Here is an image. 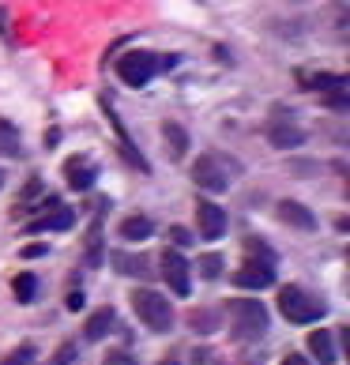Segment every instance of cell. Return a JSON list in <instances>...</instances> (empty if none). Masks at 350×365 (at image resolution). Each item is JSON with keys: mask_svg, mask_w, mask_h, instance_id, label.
Listing matches in <instances>:
<instances>
[{"mask_svg": "<svg viewBox=\"0 0 350 365\" xmlns=\"http://www.w3.org/2000/svg\"><path fill=\"white\" fill-rule=\"evenodd\" d=\"M128 302H132V313L140 317V324H147L151 331H170L173 328V305H170V297L166 294H158L151 287H136L128 294Z\"/></svg>", "mask_w": 350, "mask_h": 365, "instance_id": "1", "label": "cell"}, {"mask_svg": "<svg viewBox=\"0 0 350 365\" xmlns=\"http://www.w3.org/2000/svg\"><path fill=\"white\" fill-rule=\"evenodd\" d=\"M279 313L290 324H313L328 313V302L305 287H282L279 290Z\"/></svg>", "mask_w": 350, "mask_h": 365, "instance_id": "2", "label": "cell"}, {"mask_svg": "<svg viewBox=\"0 0 350 365\" xmlns=\"http://www.w3.org/2000/svg\"><path fill=\"white\" fill-rule=\"evenodd\" d=\"M230 331H234V339L241 343H252V339H260V335L267 331V309L257 302V297H234L230 305Z\"/></svg>", "mask_w": 350, "mask_h": 365, "instance_id": "3", "label": "cell"}, {"mask_svg": "<svg viewBox=\"0 0 350 365\" xmlns=\"http://www.w3.org/2000/svg\"><path fill=\"white\" fill-rule=\"evenodd\" d=\"M237 173V162L222 158V155H200L192 162V181L200 188H207V192H226Z\"/></svg>", "mask_w": 350, "mask_h": 365, "instance_id": "4", "label": "cell"}, {"mask_svg": "<svg viewBox=\"0 0 350 365\" xmlns=\"http://www.w3.org/2000/svg\"><path fill=\"white\" fill-rule=\"evenodd\" d=\"M158 68H163V61H158L155 53H147V49H132V53H125V57L117 61V76L125 79L128 87L151 83Z\"/></svg>", "mask_w": 350, "mask_h": 365, "instance_id": "5", "label": "cell"}, {"mask_svg": "<svg viewBox=\"0 0 350 365\" xmlns=\"http://www.w3.org/2000/svg\"><path fill=\"white\" fill-rule=\"evenodd\" d=\"M158 264H163V279L170 282V290L177 294V297H188L192 294V279H188V260L177 252V249H170L166 245V252L158 256Z\"/></svg>", "mask_w": 350, "mask_h": 365, "instance_id": "6", "label": "cell"}, {"mask_svg": "<svg viewBox=\"0 0 350 365\" xmlns=\"http://www.w3.org/2000/svg\"><path fill=\"white\" fill-rule=\"evenodd\" d=\"M267 140H272V147H279V151H294V147L305 143V132L282 110H275V117L267 120Z\"/></svg>", "mask_w": 350, "mask_h": 365, "instance_id": "7", "label": "cell"}, {"mask_svg": "<svg viewBox=\"0 0 350 365\" xmlns=\"http://www.w3.org/2000/svg\"><path fill=\"white\" fill-rule=\"evenodd\" d=\"M196 230L204 241H219L226 234V211L219 204H211V200H200L196 204Z\"/></svg>", "mask_w": 350, "mask_h": 365, "instance_id": "8", "label": "cell"}, {"mask_svg": "<svg viewBox=\"0 0 350 365\" xmlns=\"http://www.w3.org/2000/svg\"><path fill=\"white\" fill-rule=\"evenodd\" d=\"M275 215H279L282 226L302 230V234H313V230H316V215L309 211L305 204H298V200H279V204H275Z\"/></svg>", "mask_w": 350, "mask_h": 365, "instance_id": "9", "label": "cell"}, {"mask_svg": "<svg viewBox=\"0 0 350 365\" xmlns=\"http://www.w3.org/2000/svg\"><path fill=\"white\" fill-rule=\"evenodd\" d=\"M64 181H68V188H76V192H87V188L98 181V166L83 155H72L64 162Z\"/></svg>", "mask_w": 350, "mask_h": 365, "instance_id": "10", "label": "cell"}, {"mask_svg": "<svg viewBox=\"0 0 350 365\" xmlns=\"http://www.w3.org/2000/svg\"><path fill=\"white\" fill-rule=\"evenodd\" d=\"M230 279H234V287H241V290H264V287H272V282H275V267L245 260V267H237Z\"/></svg>", "mask_w": 350, "mask_h": 365, "instance_id": "11", "label": "cell"}, {"mask_svg": "<svg viewBox=\"0 0 350 365\" xmlns=\"http://www.w3.org/2000/svg\"><path fill=\"white\" fill-rule=\"evenodd\" d=\"M72 222H76L72 207H64L61 200H57L53 207H46V215H42V219H38V222H31L26 230H31V234H46V230H68Z\"/></svg>", "mask_w": 350, "mask_h": 365, "instance_id": "12", "label": "cell"}, {"mask_svg": "<svg viewBox=\"0 0 350 365\" xmlns=\"http://www.w3.org/2000/svg\"><path fill=\"white\" fill-rule=\"evenodd\" d=\"M105 117H110V125H113V132H117V143H120V155H125V162H128V166H136L140 173H147V170H151V166H147V158L136 151V147H132L128 132L120 128V120H117V113L110 110V106H105Z\"/></svg>", "mask_w": 350, "mask_h": 365, "instance_id": "13", "label": "cell"}, {"mask_svg": "<svg viewBox=\"0 0 350 365\" xmlns=\"http://www.w3.org/2000/svg\"><path fill=\"white\" fill-rule=\"evenodd\" d=\"M305 346H309V354H313L320 365H335V339H331V331H324V328H316V331H309V339H305Z\"/></svg>", "mask_w": 350, "mask_h": 365, "instance_id": "14", "label": "cell"}, {"mask_svg": "<svg viewBox=\"0 0 350 365\" xmlns=\"http://www.w3.org/2000/svg\"><path fill=\"white\" fill-rule=\"evenodd\" d=\"M113 324H117V313L110 305H102V309H94V313L87 317V328H83V335L91 343H98V339H105V335L113 331Z\"/></svg>", "mask_w": 350, "mask_h": 365, "instance_id": "15", "label": "cell"}, {"mask_svg": "<svg viewBox=\"0 0 350 365\" xmlns=\"http://www.w3.org/2000/svg\"><path fill=\"white\" fill-rule=\"evenodd\" d=\"M305 91H320V94H346V76H331V72H316V76H302Z\"/></svg>", "mask_w": 350, "mask_h": 365, "instance_id": "16", "label": "cell"}, {"mask_svg": "<svg viewBox=\"0 0 350 365\" xmlns=\"http://www.w3.org/2000/svg\"><path fill=\"white\" fill-rule=\"evenodd\" d=\"M163 140H166V155L173 162H181L188 155V132L177 125V120H166V125H163Z\"/></svg>", "mask_w": 350, "mask_h": 365, "instance_id": "17", "label": "cell"}, {"mask_svg": "<svg viewBox=\"0 0 350 365\" xmlns=\"http://www.w3.org/2000/svg\"><path fill=\"white\" fill-rule=\"evenodd\" d=\"M117 234L125 237V241H147V237L155 234V222L147 219V215H128V219L117 226Z\"/></svg>", "mask_w": 350, "mask_h": 365, "instance_id": "18", "label": "cell"}, {"mask_svg": "<svg viewBox=\"0 0 350 365\" xmlns=\"http://www.w3.org/2000/svg\"><path fill=\"white\" fill-rule=\"evenodd\" d=\"M113 267L120 275H140V279H151V260H143V256H132V252H113L110 256Z\"/></svg>", "mask_w": 350, "mask_h": 365, "instance_id": "19", "label": "cell"}, {"mask_svg": "<svg viewBox=\"0 0 350 365\" xmlns=\"http://www.w3.org/2000/svg\"><path fill=\"white\" fill-rule=\"evenodd\" d=\"M23 155V136L11 120L0 117V158H19Z\"/></svg>", "mask_w": 350, "mask_h": 365, "instance_id": "20", "label": "cell"}, {"mask_svg": "<svg viewBox=\"0 0 350 365\" xmlns=\"http://www.w3.org/2000/svg\"><path fill=\"white\" fill-rule=\"evenodd\" d=\"M245 256H249V260H257V264H267V267L279 264V256L272 252V245L260 241V237H245Z\"/></svg>", "mask_w": 350, "mask_h": 365, "instance_id": "21", "label": "cell"}, {"mask_svg": "<svg viewBox=\"0 0 350 365\" xmlns=\"http://www.w3.org/2000/svg\"><path fill=\"white\" fill-rule=\"evenodd\" d=\"M11 294H16V302H34V294H38V279L31 272H19L16 279H11Z\"/></svg>", "mask_w": 350, "mask_h": 365, "instance_id": "22", "label": "cell"}, {"mask_svg": "<svg viewBox=\"0 0 350 365\" xmlns=\"http://www.w3.org/2000/svg\"><path fill=\"white\" fill-rule=\"evenodd\" d=\"M102 260H105V252H102V222L94 219L91 222V234H87V264L98 267Z\"/></svg>", "mask_w": 350, "mask_h": 365, "instance_id": "23", "label": "cell"}, {"mask_svg": "<svg viewBox=\"0 0 350 365\" xmlns=\"http://www.w3.org/2000/svg\"><path fill=\"white\" fill-rule=\"evenodd\" d=\"M188 328H192V331H215V328H219V324H215V317L207 313V309H192V313H188Z\"/></svg>", "mask_w": 350, "mask_h": 365, "instance_id": "24", "label": "cell"}, {"mask_svg": "<svg viewBox=\"0 0 350 365\" xmlns=\"http://www.w3.org/2000/svg\"><path fill=\"white\" fill-rule=\"evenodd\" d=\"M200 275H204V279H219L222 275V256L219 252H207V256H200Z\"/></svg>", "mask_w": 350, "mask_h": 365, "instance_id": "25", "label": "cell"}, {"mask_svg": "<svg viewBox=\"0 0 350 365\" xmlns=\"http://www.w3.org/2000/svg\"><path fill=\"white\" fill-rule=\"evenodd\" d=\"M31 361H34V346H31V343H23L19 350H11V354L0 361V365H31Z\"/></svg>", "mask_w": 350, "mask_h": 365, "instance_id": "26", "label": "cell"}, {"mask_svg": "<svg viewBox=\"0 0 350 365\" xmlns=\"http://www.w3.org/2000/svg\"><path fill=\"white\" fill-rule=\"evenodd\" d=\"M76 361V343H61V350L53 354V365H72Z\"/></svg>", "mask_w": 350, "mask_h": 365, "instance_id": "27", "label": "cell"}, {"mask_svg": "<svg viewBox=\"0 0 350 365\" xmlns=\"http://www.w3.org/2000/svg\"><path fill=\"white\" fill-rule=\"evenodd\" d=\"M102 365H136V358H132L128 350H110V354L102 358Z\"/></svg>", "mask_w": 350, "mask_h": 365, "instance_id": "28", "label": "cell"}, {"mask_svg": "<svg viewBox=\"0 0 350 365\" xmlns=\"http://www.w3.org/2000/svg\"><path fill=\"white\" fill-rule=\"evenodd\" d=\"M192 365H222V361L215 358V350H207V346H200V350H192Z\"/></svg>", "mask_w": 350, "mask_h": 365, "instance_id": "29", "label": "cell"}, {"mask_svg": "<svg viewBox=\"0 0 350 365\" xmlns=\"http://www.w3.org/2000/svg\"><path fill=\"white\" fill-rule=\"evenodd\" d=\"M170 241H173V245H188V241H192V234H188L185 226H170Z\"/></svg>", "mask_w": 350, "mask_h": 365, "instance_id": "30", "label": "cell"}, {"mask_svg": "<svg viewBox=\"0 0 350 365\" xmlns=\"http://www.w3.org/2000/svg\"><path fill=\"white\" fill-rule=\"evenodd\" d=\"M46 252H49V245H26V249H23L26 260H38V256H46Z\"/></svg>", "mask_w": 350, "mask_h": 365, "instance_id": "31", "label": "cell"}, {"mask_svg": "<svg viewBox=\"0 0 350 365\" xmlns=\"http://www.w3.org/2000/svg\"><path fill=\"white\" fill-rule=\"evenodd\" d=\"M68 309H83V290H72L68 294Z\"/></svg>", "mask_w": 350, "mask_h": 365, "instance_id": "32", "label": "cell"}, {"mask_svg": "<svg viewBox=\"0 0 350 365\" xmlns=\"http://www.w3.org/2000/svg\"><path fill=\"white\" fill-rule=\"evenodd\" d=\"M282 365H309L302 354H287V358H282Z\"/></svg>", "mask_w": 350, "mask_h": 365, "instance_id": "33", "label": "cell"}, {"mask_svg": "<svg viewBox=\"0 0 350 365\" xmlns=\"http://www.w3.org/2000/svg\"><path fill=\"white\" fill-rule=\"evenodd\" d=\"M57 140H61V132H57V128L46 132V147H57Z\"/></svg>", "mask_w": 350, "mask_h": 365, "instance_id": "34", "label": "cell"}, {"mask_svg": "<svg viewBox=\"0 0 350 365\" xmlns=\"http://www.w3.org/2000/svg\"><path fill=\"white\" fill-rule=\"evenodd\" d=\"M158 365H177V358H166V361H158Z\"/></svg>", "mask_w": 350, "mask_h": 365, "instance_id": "35", "label": "cell"}, {"mask_svg": "<svg viewBox=\"0 0 350 365\" xmlns=\"http://www.w3.org/2000/svg\"><path fill=\"white\" fill-rule=\"evenodd\" d=\"M0 188H4V170H0Z\"/></svg>", "mask_w": 350, "mask_h": 365, "instance_id": "36", "label": "cell"}]
</instances>
